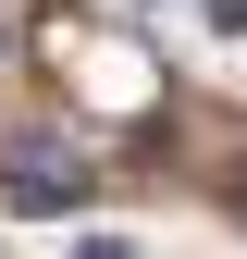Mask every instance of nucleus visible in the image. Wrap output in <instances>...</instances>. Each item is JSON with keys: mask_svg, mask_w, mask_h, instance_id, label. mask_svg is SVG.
<instances>
[{"mask_svg": "<svg viewBox=\"0 0 247 259\" xmlns=\"http://www.w3.org/2000/svg\"><path fill=\"white\" fill-rule=\"evenodd\" d=\"M37 50L62 62V87H74L87 111H124V123H148V111H161V62H148L136 37H99L74 0H50V13H37Z\"/></svg>", "mask_w": 247, "mask_h": 259, "instance_id": "1", "label": "nucleus"}, {"mask_svg": "<svg viewBox=\"0 0 247 259\" xmlns=\"http://www.w3.org/2000/svg\"><path fill=\"white\" fill-rule=\"evenodd\" d=\"M87 198H99V160H87L74 136H13V148H0V210H13V222H62Z\"/></svg>", "mask_w": 247, "mask_h": 259, "instance_id": "2", "label": "nucleus"}, {"mask_svg": "<svg viewBox=\"0 0 247 259\" xmlns=\"http://www.w3.org/2000/svg\"><path fill=\"white\" fill-rule=\"evenodd\" d=\"M223 210H235V222H247V160H235V173H223Z\"/></svg>", "mask_w": 247, "mask_h": 259, "instance_id": "4", "label": "nucleus"}, {"mask_svg": "<svg viewBox=\"0 0 247 259\" xmlns=\"http://www.w3.org/2000/svg\"><path fill=\"white\" fill-rule=\"evenodd\" d=\"M210 13V37H247V0H198Z\"/></svg>", "mask_w": 247, "mask_h": 259, "instance_id": "3", "label": "nucleus"}, {"mask_svg": "<svg viewBox=\"0 0 247 259\" xmlns=\"http://www.w3.org/2000/svg\"><path fill=\"white\" fill-rule=\"evenodd\" d=\"M74 259H136V247H111V235H87V247H74Z\"/></svg>", "mask_w": 247, "mask_h": 259, "instance_id": "5", "label": "nucleus"}]
</instances>
